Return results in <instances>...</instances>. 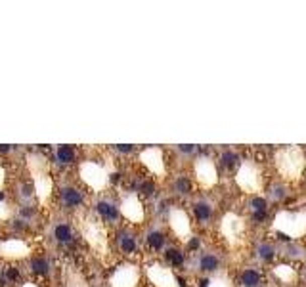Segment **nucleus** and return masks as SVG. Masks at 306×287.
<instances>
[{"label": "nucleus", "mask_w": 306, "mask_h": 287, "mask_svg": "<svg viewBox=\"0 0 306 287\" xmlns=\"http://www.w3.org/2000/svg\"><path fill=\"white\" fill-rule=\"evenodd\" d=\"M220 163H222V167L224 169H228V171H232V169H236V167H239L241 165V161H239V155L236 152H224L222 153V157H220Z\"/></svg>", "instance_id": "6ab92c4d"}, {"label": "nucleus", "mask_w": 306, "mask_h": 287, "mask_svg": "<svg viewBox=\"0 0 306 287\" xmlns=\"http://www.w3.org/2000/svg\"><path fill=\"white\" fill-rule=\"evenodd\" d=\"M117 152H121V153H132V152H134V146H126V144H123V146H117Z\"/></svg>", "instance_id": "bb28decb"}, {"label": "nucleus", "mask_w": 306, "mask_h": 287, "mask_svg": "<svg viewBox=\"0 0 306 287\" xmlns=\"http://www.w3.org/2000/svg\"><path fill=\"white\" fill-rule=\"evenodd\" d=\"M52 236H54V239H56L57 243L67 245V243H71V241L75 239V232H73V228H71L67 222H57L56 226H54V230H52Z\"/></svg>", "instance_id": "9d476101"}, {"label": "nucleus", "mask_w": 306, "mask_h": 287, "mask_svg": "<svg viewBox=\"0 0 306 287\" xmlns=\"http://www.w3.org/2000/svg\"><path fill=\"white\" fill-rule=\"evenodd\" d=\"M119 178H121V174L117 172V174H111V182H119Z\"/></svg>", "instance_id": "c85d7f7f"}, {"label": "nucleus", "mask_w": 306, "mask_h": 287, "mask_svg": "<svg viewBox=\"0 0 306 287\" xmlns=\"http://www.w3.org/2000/svg\"><path fill=\"white\" fill-rule=\"evenodd\" d=\"M76 152L73 146H59L56 148V153H54V159H56L59 165H71L75 161Z\"/></svg>", "instance_id": "2eb2a0df"}, {"label": "nucleus", "mask_w": 306, "mask_h": 287, "mask_svg": "<svg viewBox=\"0 0 306 287\" xmlns=\"http://www.w3.org/2000/svg\"><path fill=\"white\" fill-rule=\"evenodd\" d=\"M31 270H33L37 276H46L48 270H50V264H48L46 257H40V255L33 257V260H31Z\"/></svg>", "instance_id": "a211bd4d"}, {"label": "nucleus", "mask_w": 306, "mask_h": 287, "mask_svg": "<svg viewBox=\"0 0 306 287\" xmlns=\"http://www.w3.org/2000/svg\"><path fill=\"white\" fill-rule=\"evenodd\" d=\"M59 197H61V203L67 209H75L83 203V191L75 188V186H65L59 191Z\"/></svg>", "instance_id": "0eeeda50"}, {"label": "nucleus", "mask_w": 306, "mask_h": 287, "mask_svg": "<svg viewBox=\"0 0 306 287\" xmlns=\"http://www.w3.org/2000/svg\"><path fill=\"white\" fill-rule=\"evenodd\" d=\"M0 199H2V193H0Z\"/></svg>", "instance_id": "c756f323"}, {"label": "nucleus", "mask_w": 306, "mask_h": 287, "mask_svg": "<svg viewBox=\"0 0 306 287\" xmlns=\"http://www.w3.org/2000/svg\"><path fill=\"white\" fill-rule=\"evenodd\" d=\"M117 247L123 255H134L138 251V238L136 234L128 232V230H123L119 236H117Z\"/></svg>", "instance_id": "423d86ee"}, {"label": "nucleus", "mask_w": 306, "mask_h": 287, "mask_svg": "<svg viewBox=\"0 0 306 287\" xmlns=\"http://www.w3.org/2000/svg\"><path fill=\"white\" fill-rule=\"evenodd\" d=\"M243 230H245V220L241 219V217H238V214L230 212V214H226V217L222 219V232H224L226 238L232 239V241L239 239V236L243 234Z\"/></svg>", "instance_id": "39448f33"}, {"label": "nucleus", "mask_w": 306, "mask_h": 287, "mask_svg": "<svg viewBox=\"0 0 306 287\" xmlns=\"http://www.w3.org/2000/svg\"><path fill=\"white\" fill-rule=\"evenodd\" d=\"M236 182L243 191L247 193H257L262 190V171L258 169L257 163L243 161L238 167V174H236Z\"/></svg>", "instance_id": "7ed1b4c3"}, {"label": "nucleus", "mask_w": 306, "mask_h": 287, "mask_svg": "<svg viewBox=\"0 0 306 287\" xmlns=\"http://www.w3.org/2000/svg\"><path fill=\"white\" fill-rule=\"evenodd\" d=\"M96 210H98V214H100L105 222H115V220L119 219V207L109 199L98 201V203H96Z\"/></svg>", "instance_id": "1a4fd4ad"}, {"label": "nucleus", "mask_w": 306, "mask_h": 287, "mask_svg": "<svg viewBox=\"0 0 306 287\" xmlns=\"http://www.w3.org/2000/svg\"><path fill=\"white\" fill-rule=\"evenodd\" d=\"M174 190L176 193H180V195H188L191 193V182L186 178V176H180V178H176L174 182Z\"/></svg>", "instance_id": "412c9836"}, {"label": "nucleus", "mask_w": 306, "mask_h": 287, "mask_svg": "<svg viewBox=\"0 0 306 287\" xmlns=\"http://www.w3.org/2000/svg\"><path fill=\"white\" fill-rule=\"evenodd\" d=\"M274 165H276V171L279 172V176L283 180L295 182L302 176L306 167V157L304 152L300 146H285V148H279L274 155Z\"/></svg>", "instance_id": "f257e3e1"}, {"label": "nucleus", "mask_w": 306, "mask_h": 287, "mask_svg": "<svg viewBox=\"0 0 306 287\" xmlns=\"http://www.w3.org/2000/svg\"><path fill=\"white\" fill-rule=\"evenodd\" d=\"M140 191H142L145 197H151L153 193H155V184H153L151 180L142 182V186H140Z\"/></svg>", "instance_id": "4be33fe9"}, {"label": "nucleus", "mask_w": 306, "mask_h": 287, "mask_svg": "<svg viewBox=\"0 0 306 287\" xmlns=\"http://www.w3.org/2000/svg\"><path fill=\"white\" fill-rule=\"evenodd\" d=\"M195 174H197V180L205 186H212L214 182L218 180V172L214 163L210 161L209 157H199L195 163Z\"/></svg>", "instance_id": "20e7f679"}, {"label": "nucleus", "mask_w": 306, "mask_h": 287, "mask_svg": "<svg viewBox=\"0 0 306 287\" xmlns=\"http://www.w3.org/2000/svg\"><path fill=\"white\" fill-rule=\"evenodd\" d=\"M272 228L281 239H296L306 234V210H298V212H289V210H281L277 212Z\"/></svg>", "instance_id": "f03ea898"}, {"label": "nucleus", "mask_w": 306, "mask_h": 287, "mask_svg": "<svg viewBox=\"0 0 306 287\" xmlns=\"http://www.w3.org/2000/svg\"><path fill=\"white\" fill-rule=\"evenodd\" d=\"M218 266H220L218 257L212 255V253H205V255L199 258V268L203 272H216Z\"/></svg>", "instance_id": "f3484780"}, {"label": "nucleus", "mask_w": 306, "mask_h": 287, "mask_svg": "<svg viewBox=\"0 0 306 287\" xmlns=\"http://www.w3.org/2000/svg\"><path fill=\"white\" fill-rule=\"evenodd\" d=\"M239 283L243 287H258L262 283V274L257 268H245L239 276Z\"/></svg>", "instance_id": "f8f14e48"}, {"label": "nucleus", "mask_w": 306, "mask_h": 287, "mask_svg": "<svg viewBox=\"0 0 306 287\" xmlns=\"http://www.w3.org/2000/svg\"><path fill=\"white\" fill-rule=\"evenodd\" d=\"M249 207H251V212H253V220H255V222H260V220L266 219V212H268L266 197L255 195V197L251 199V203H249Z\"/></svg>", "instance_id": "9b49d317"}, {"label": "nucleus", "mask_w": 306, "mask_h": 287, "mask_svg": "<svg viewBox=\"0 0 306 287\" xmlns=\"http://www.w3.org/2000/svg\"><path fill=\"white\" fill-rule=\"evenodd\" d=\"M285 195H287V191H285V188H283V186H274V188H272V199L281 201Z\"/></svg>", "instance_id": "5701e85b"}, {"label": "nucleus", "mask_w": 306, "mask_h": 287, "mask_svg": "<svg viewBox=\"0 0 306 287\" xmlns=\"http://www.w3.org/2000/svg\"><path fill=\"white\" fill-rule=\"evenodd\" d=\"M209 287H232L228 279H224V277H220V279H210L209 281Z\"/></svg>", "instance_id": "b1692460"}, {"label": "nucleus", "mask_w": 306, "mask_h": 287, "mask_svg": "<svg viewBox=\"0 0 306 287\" xmlns=\"http://www.w3.org/2000/svg\"><path fill=\"white\" fill-rule=\"evenodd\" d=\"M145 243H147V247L151 249V251H161L165 247V243H167V236L161 230H151L145 236Z\"/></svg>", "instance_id": "4468645a"}, {"label": "nucleus", "mask_w": 306, "mask_h": 287, "mask_svg": "<svg viewBox=\"0 0 306 287\" xmlns=\"http://www.w3.org/2000/svg\"><path fill=\"white\" fill-rule=\"evenodd\" d=\"M272 272H274L276 279H279L283 285H293V283H296V279H298V272H296V268H293L291 264H277Z\"/></svg>", "instance_id": "6e6552de"}, {"label": "nucleus", "mask_w": 306, "mask_h": 287, "mask_svg": "<svg viewBox=\"0 0 306 287\" xmlns=\"http://www.w3.org/2000/svg\"><path fill=\"white\" fill-rule=\"evenodd\" d=\"M165 260L171 264L172 268H180L186 260V253L182 249H176V247H169L165 251Z\"/></svg>", "instance_id": "dca6fc26"}, {"label": "nucleus", "mask_w": 306, "mask_h": 287, "mask_svg": "<svg viewBox=\"0 0 306 287\" xmlns=\"http://www.w3.org/2000/svg\"><path fill=\"white\" fill-rule=\"evenodd\" d=\"M212 205H210L209 201H195L193 203V217L195 220H199V222H209L212 219Z\"/></svg>", "instance_id": "ddd939ff"}, {"label": "nucleus", "mask_w": 306, "mask_h": 287, "mask_svg": "<svg viewBox=\"0 0 306 287\" xmlns=\"http://www.w3.org/2000/svg\"><path fill=\"white\" fill-rule=\"evenodd\" d=\"M6 277H8V281H16L19 277V272L16 268H8V270H6Z\"/></svg>", "instance_id": "393cba45"}, {"label": "nucleus", "mask_w": 306, "mask_h": 287, "mask_svg": "<svg viewBox=\"0 0 306 287\" xmlns=\"http://www.w3.org/2000/svg\"><path fill=\"white\" fill-rule=\"evenodd\" d=\"M199 245H201V241H199V238H197V236H193V238H191L190 241H188V249H190V251L197 249Z\"/></svg>", "instance_id": "a878e982"}, {"label": "nucleus", "mask_w": 306, "mask_h": 287, "mask_svg": "<svg viewBox=\"0 0 306 287\" xmlns=\"http://www.w3.org/2000/svg\"><path fill=\"white\" fill-rule=\"evenodd\" d=\"M257 255L260 260H272L274 255H276V249H274V245H270V243H260L257 247Z\"/></svg>", "instance_id": "aec40b11"}, {"label": "nucleus", "mask_w": 306, "mask_h": 287, "mask_svg": "<svg viewBox=\"0 0 306 287\" xmlns=\"http://www.w3.org/2000/svg\"><path fill=\"white\" fill-rule=\"evenodd\" d=\"M178 150H180L182 153H193L195 150H197V148H195V146H180Z\"/></svg>", "instance_id": "cd10ccee"}]
</instances>
